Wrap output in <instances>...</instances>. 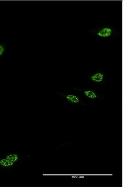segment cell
Segmentation results:
<instances>
[{"label":"cell","mask_w":124,"mask_h":187,"mask_svg":"<svg viewBox=\"0 0 124 187\" xmlns=\"http://www.w3.org/2000/svg\"><path fill=\"white\" fill-rule=\"evenodd\" d=\"M112 30L109 28H104L99 30L98 35L100 37H106L110 36L112 34Z\"/></svg>","instance_id":"cell-1"},{"label":"cell","mask_w":124,"mask_h":187,"mask_svg":"<svg viewBox=\"0 0 124 187\" xmlns=\"http://www.w3.org/2000/svg\"><path fill=\"white\" fill-rule=\"evenodd\" d=\"M14 164V162L6 159H0V166L4 167H8L12 166Z\"/></svg>","instance_id":"cell-2"},{"label":"cell","mask_w":124,"mask_h":187,"mask_svg":"<svg viewBox=\"0 0 124 187\" xmlns=\"http://www.w3.org/2000/svg\"><path fill=\"white\" fill-rule=\"evenodd\" d=\"M104 78V75L102 73H97L92 76L91 79L95 82L99 83L102 81Z\"/></svg>","instance_id":"cell-3"},{"label":"cell","mask_w":124,"mask_h":187,"mask_svg":"<svg viewBox=\"0 0 124 187\" xmlns=\"http://www.w3.org/2000/svg\"><path fill=\"white\" fill-rule=\"evenodd\" d=\"M7 50L6 45L4 43L0 42V59L5 54Z\"/></svg>","instance_id":"cell-4"},{"label":"cell","mask_w":124,"mask_h":187,"mask_svg":"<svg viewBox=\"0 0 124 187\" xmlns=\"http://www.w3.org/2000/svg\"><path fill=\"white\" fill-rule=\"evenodd\" d=\"M6 159L13 162H16L19 160V157L16 154H11L8 155L6 156Z\"/></svg>","instance_id":"cell-5"},{"label":"cell","mask_w":124,"mask_h":187,"mask_svg":"<svg viewBox=\"0 0 124 187\" xmlns=\"http://www.w3.org/2000/svg\"><path fill=\"white\" fill-rule=\"evenodd\" d=\"M66 98L67 99L71 102L77 103L79 102V98L74 95H68L67 96Z\"/></svg>","instance_id":"cell-6"},{"label":"cell","mask_w":124,"mask_h":187,"mask_svg":"<svg viewBox=\"0 0 124 187\" xmlns=\"http://www.w3.org/2000/svg\"><path fill=\"white\" fill-rule=\"evenodd\" d=\"M84 94L86 96L90 98L95 99L97 98V95L94 92L91 90L85 91Z\"/></svg>","instance_id":"cell-7"}]
</instances>
